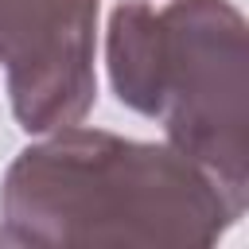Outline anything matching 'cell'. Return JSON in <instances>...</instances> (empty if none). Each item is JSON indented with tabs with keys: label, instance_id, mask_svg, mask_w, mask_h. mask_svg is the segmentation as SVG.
<instances>
[{
	"label": "cell",
	"instance_id": "2",
	"mask_svg": "<svg viewBox=\"0 0 249 249\" xmlns=\"http://www.w3.org/2000/svg\"><path fill=\"white\" fill-rule=\"evenodd\" d=\"M117 101L163 124L237 206H249V23L230 0H121L105 27Z\"/></svg>",
	"mask_w": 249,
	"mask_h": 249
},
{
	"label": "cell",
	"instance_id": "3",
	"mask_svg": "<svg viewBox=\"0 0 249 249\" xmlns=\"http://www.w3.org/2000/svg\"><path fill=\"white\" fill-rule=\"evenodd\" d=\"M97 8L101 0H0V62L23 132L47 136L93 109Z\"/></svg>",
	"mask_w": 249,
	"mask_h": 249
},
{
	"label": "cell",
	"instance_id": "1",
	"mask_svg": "<svg viewBox=\"0 0 249 249\" xmlns=\"http://www.w3.org/2000/svg\"><path fill=\"white\" fill-rule=\"evenodd\" d=\"M237 206L179 148L105 128H58L16 152L0 179V245L210 249Z\"/></svg>",
	"mask_w": 249,
	"mask_h": 249
}]
</instances>
